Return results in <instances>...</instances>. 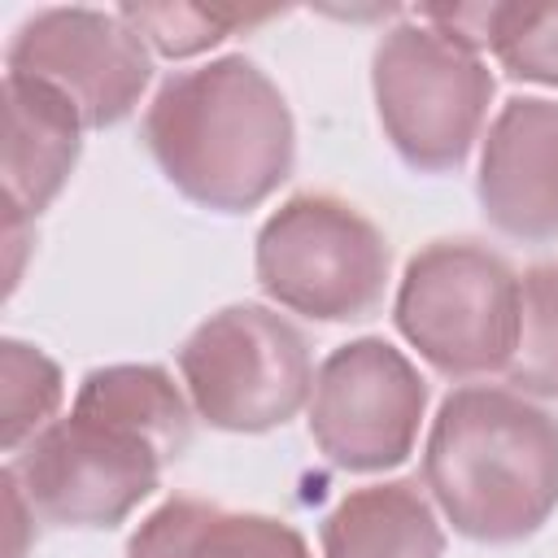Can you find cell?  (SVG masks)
Returning a JSON list of instances; mask_svg holds the SVG:
<instances>
[{
	"instance_id": "6da1fadb",
	"label": "cell",
	"mask_w": 558,
	"mask_h": 558,
	"mask_svg": "<svg viewBox=\"0 0 558 558\" xmlns=\"http://www.w3.org/2000/svg\"><path fill=\"white\" fill-rule=\"evenodd\" d=\"M144 148L201 209L248 214L296 166V122L279 83L244 52L170 74L144 109Z\"/></svg>"
},
{
	"instance_id": "7a4b0ae2",
	"label": "cell",
	"mask_w": 558,
	"mask_h": 558,
	"mask_svg": "<svg viewBox=\"0 0 558 558\" xmlns=\"http://www.w3.org/2000/svg\"><path fill=\"white\" fill-rule=\"evenodd\" d=\"M423 488L466 541L536 536L558 510V418L514 388H453L423 445Z\"/></svg>"
},
{
	"instance_id": "3957f363",
	"label": "cell",
	"mask_w": 558,
	"mask_h": 558,
	"mask_svg": "<svg viewBox=\"0 0 558 558\" xmlns=\"http://www.w3.org/2000/svg\"><path fill=\"white\" fill-rule=\"evenodd\" d=\"M371 96L392 153L418 174H445L471 157L484 131L493 70L484 52L410 13L371 52Z\"/></svg>"
},
{
	"instance_id": "277c9868",
	"label": "cell",
	"mask_w": 558,
	"mask_h": 558,
	"mask_svg": "<svg viewBox=\"0 0 558 558\" xmlns=\"http://www.w3.org/2000/svg\"><path fill=\"white\" fill-rule=\"evenodd\" d=\"M392 323L449 379L506 371L519 340V275L480 240H432L401 270Z\"/></svg>"
},
{
	"instance_id": "5b68a950",
	"label": "cell",
	"mask_w": 558,
	"mask_h": 558,
	"mask_svg": "<svg viewBox=\"0 0 558 558\" xmlns=\"http://www.w3.org/2000/svg\"><path fill=\"white\" fill-rule=\"evenodd\" d=\"M388 235L349 201L331 192L288 196L257 231V288L305 318L357 323L371 318L388 292Z\"/></svg>"
},
{
	"instance_id": "8992f818",
	"label": "cell",
	"mask_w": 558,
	"mask_h": 558,
	"mask_svg": "<svg viewBox=\"0 0 558 558\" xmlns=\"http://www.w3.org/2000/svg\"><path fill=\"white\" fill-rule=\"evenodd\" d=\"M201 423L235 436L275 432L310 405L314 357L296 323L270 305H222L174 353Z\"/></svg>"
},
{
	"instance_id": "52a82bcc",
	"label": "cell",
	"mask_w": 558,
	"mask_h": 558,
	"mask_svg": "<svg viewBox=\"0 0 558 558\" xmlns=\"http://www.w3.org/2000/svg\"><path fill=\"white\" fill-rule=\"evenodd\" d=\"M314 449L353 475L392 471L414 453L427 384L418 366L384 336H357L323 357L310 392Z\"/></svg>"
},
{
	"instance_id": "ba28073f",
	"label": "cell",
	"mask_w": 558,
	"mask_h": 558,
	"mask_svg": "<svg viewBox=\"0 0 558 558\" xmlns=\"http://www.w3.org/2000/svg\"><path fill=\"white\" fill-rule=\"evenodd\" d=\"M9 471L44 523L118 527L157 493L166 458L144 436L70 410L17 449Z\"/></svg>"
},
{
	"instance_id": "9c48e42d",
	"label": "cell",
	"mask_w": 558,
	"mask_h": 558,
	"mask_svg": "<svg viewBox=\"0 0 558 558\" xmlns=\"http://www.w3.org/2000/svg\"><path fill=\"white\" fill-rule=\"evenodd\" d=\"M4 70L52 83L83 118L87 131L122 122L148 78L153 52L113 9H35L4 48Z\"/></svg>"
},
{
	"instance_id": "30bf717a",
	"label": "cell",
	"mask_w": 558,
	"mask_h": 558,
	"mask_svg": "<svg viewBox=\"0 0 558 558\" xmlns=\"http://www.w3.org/2000/svg\"><path fill=\"white\" fill-rule=\"evenodd\" d=\"M475 196L493 231L519 244L558 235V100L514 96L488 122Z\"/></svg>"
},
{
	"instance_id": "8fae6325",
	"label": "cell",
	"mask_w": 558,
	"mask_h": 558,
	"mask_svg": "<svg viewBox=\"0 0 558 558\" xmlns=\"http://www.w3.org/2000/svg\"><path fill=\"white\" fill-rule=\"evenodd\" d=\"M78 109L44 78L4 70V201L22 218H39L70 183L83 153Z\"/></svg>"
},
{
	"instance_id": "7c38bea8",
	"label": "cell",
	"mask_w": 558,
	"mask_h": 558,
	"mask_svg": "<svg viewBox=\"0 0 558 558\" xmlns=\"http://www.w3.org/2000/svg\"><path fill=\"white\" fill-rule=\"evenodd\" d=\"M126 558H314L305 536L275 514L170 497L126 541Z\"/></svg>"
},
{
	"instance_id": "4fadbf2b",
	"label": "cell",
	"mask_w": 558,
	"mask_h": 558,
	"mask_svg": "<svg viewBox=\"0 0 558 558\" xmlns=\"http://www.w3.org/2000/svg\"><path fill=\"white\" fill-rule=\"evenodd\" d=\"M318 536L323 558H445V527L418 480L349 488Z\"/></svg>"
},
{
	"instance_id": "5bb4252c",
	"label": "cell",
	"mask_w": 558,
	"mask_h": 558,
	"mask_svg": "<svg viewBox=\"0 0 558 558\" xmlns=\"http://www.w3.org/2000/svg\"><path fill=\"white\" fill-rule=\"evenodd\" d=\"M70 410L144 436L166 458V466L179 462L192 445L196 410H192L187 392L174 384V375L166 366H153V362L92 366L78 379V392H74Z\"/></svg>"
},
{
	"instance_id": "9a60e30c",
	"label": "cell",
	"mask_w": 558,
	"mask_h": 558,
	"mask_svg": "<svg viewBox=\"0 0 558 558\" xmlns=\"http://www.w3.org/2000/svg\"><path fill=\"white\" fill-rule=\"evenodd\" d=\"M501 375L532 401H558V262L519 275V340Z\"/></svg>"
},
{
	"instance_id": "2e32d148",
	"label": "cell",
	"mask_w": 558,
	"mask_h": 558,
	"mask_svg": "<svg viewBox=\"0 0 558 558\" xmlns=\"http://www.w3.org/2000/svg\"><path fill=\"white\" fill-rule=\"evenodd\" d=\"M61 397L65 375L39 344H26L17 336L0 340V427L9 453L26 449L48 423L61 418Z\"/></svg>"
},
{
	"instance_id": "e0dca14e",
	"label": "cell",
	"mask_w": 558,
	"mask_h": 558,
	"mask_svg": "<svg viewBox=\"0 0 558 558\" xmlns=\"http://www.w3.org/2000/svg\"><path fill=\"white\" fill-rule=\"evenodd\" d=\"M126 26L161 57H196L218 48L222 39L279 17V9H227V4H122Z\"/></svg>"
},
{
	"instance_id": "ac0fdd59",
	"label": "cell",
	"mask_w": 558,
	"mask_h": 558,
	"mask_svg": "<svg viewBox=\"0 0 558 558\" xmlns=\"http://www.w3.org/2000/svg\"><path fill=\"white\" fill-rule=\"evenodd\" d=\"M488 52L510 78L558 87V4H488Z\"/></svg>"
}]
</instances>
